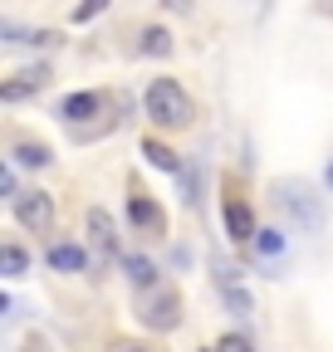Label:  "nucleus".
Here are the masks:
<instances>
[{"instance_id":"obj_1","label":"nucleus","mask_w":333,"mask_h":352,"mask_svg":"<svg viewBox=\"0 0 333 352\" xmlns=\"http://www.w3.org/2000/svg\"><path fill=\"white\" fill-rule=\"evenodd\" d=\"M142 103H147V118L157 127H186L191 122V98H186V88L177 78H152Z\"/></svg>"},{"instance_id":"obj_2","label":"nucleus","mask_w":333,"mask_h":352,"mask_svg":"<svg viewBox=\"0 0 333 352\" xmlns=\"http://www.w3.org/2000/svg\"><path fill=\"white\" fill-rule=\"evenodd\" d=\"M15 220H20L25 230L45 235V230L54 226V201H50L45 191H25V196H15Z\"/></svg>"},{"instance_id":"obj_3","label":"nucleus","mask_w":333,"mask_h":352,"mask_svg":"<svg viewBox=\"0 0 333 352\" xmlns=\"http://www.w3.org/2000/svg\"><path fill=\"white\" fill-rule=\"evenodd\" d=\"M45 83H50V74H45V69H20L15 78L0 83V98H6V103H25V98H30V94H39Z\"/></svg>"},{"instance_id":"obj_4","label":"nucleus","mask_w":333,"mask_h":352,"mask_svg":"<svg viewBox=\"0 0 333 352\" xmlns=\"http://www.w3.org/2000/svg\"><path fill=\"white\" fill-rule=\"evenodd\" d=\"M142 323L147 328H177V294L157 289V298H142Z\"/></svg>"},{"instance_id":"obj_5","label":"nucleus","mask_w":333,"mask_h":352,"mask_svg":"<svg viewBox=\"0 0 333 352\" xmlns=\"http://www.w3.org/2000/svg\"><path fill=\"white\" fill-rule=\"evenodd\" d=\"M89 240L98 250V259H118V230L108 210H89Z\"/></svg>"},{"instance_id":"obj_6","label":"nucleus","mask_w":333,"mask_h":352,"mask_svg":"<svg viewBox=\"0 0 333 352\" xmlns=\"http://www.w3.org/2000/svg\"><path fill=\"white\" fill-rule=\"evenodd\" d=\"M226 235L235 240V245H250L255 240V215H250V206L245 201H226Z\"/></svg>"},{"instance_id":"obj_7","label":"nucleus","mask_w":333,"mask_h":352,"mask_svg":"<svg viewBox=\"0 0 333 352\" xmlns=\"http://www.w3.org/2000/svg\"><path fill=\"white\" fill-rule=\"evenodd\" d=\"M50 264L64 270V274H83L89 270V250L74 245V240H59V245H50Z\"/></svg>"},{"instance_id":"obj_8","label":"nucleus","mask_w":333,"mask_h":352,"mask_svg":"<svg viewBox=\"0 0 333 352\" xmlns=\"http://www.w3.org/2000/svg\"><path fill=\"white\" fill-rule=\"evenodd\" d=\"M103 108V98L98 94H69L64 103H59V118H69V122H83V118H94Z\"/></svg>"},{"instance_id":"obj_9","label":"nucleus","mask_w":333,"mask_h":352,"mask_svg":"<svg viewBox=\"0 0 333 352\" xmlns=\"http://www.w3.org/2000/svg\"><path fill=\"white\" fill-rule=\"evenodd\" d=\"M128 220H133V226H138V230H157V226H162V210H157L152 201H142V196H133V201H128Z\"/></svg>"},{"instance_id":"obj_10","label":"nucleus","mask_w":333,"mask_h":352,"mask_svg":"<svg viewBox=\"0 0 333 352\" xmlns=\"http://www.w3.org/2000/svg\"><path fill=\"white\" fill-rule=\"evenodd\" d=\"M142 157L157 166V171H182V162H177V152L172 147H166V142H157V138H147L142 142Z\"/></svg>"},{"instance_id":"obj_11","label":"nucleus","mask_w":333,"mask_h":352,"mask_svg":"<svg viewBox=\"0 0 333 352\" xmlns=\"http://www.w3.org/2000/svg\"><path fill=\"white\" fill-rule=\"evenodd\" d=\"M122 270H128V279H133L138 289H147V284L157 279V270H152V259H142V254H128V259H122Z\"/></svg>"},{"instance_id":"obj_12","label":"nucleus","mask_w":333,"mask_h":352,"mask_svg":"<svg viewBox=\"0 0 333 352\" xmlns=\"http://www.w3.org/2000/svg\"><path fill=\"white\" fill-rule=\"evenodd\" d=\"M250 245H255L260 259H279V254H284V235H279V230H255V240H250Z\"/></svg>"},{"instance_id":"obj_13","label":"nucleus","mask_w":333,"mask_h":352,"mask_svg":"<svg viewBox=\"0 0 333 352\" xmlns=\"http://www.w3.org/2000/svg\"><path fill=\"white\" fill-rule=\"evenodd\" d=\"M142 54H172V34L166 30H142Z\"/></svg>"},{"instance_id":"obj_14","label":"nucleus","mask_w":333,"mask_h":352,"mask_svg":"<svg viewBox=\"0 0 333 352\" xmlns=\"http://www.w3.org/2000/svg\"><path fill=\"white\" fill-rule=\"evenodd\" d=\"M15 162H20V166H45V162H50V147H34V142H20V147H15Z\"/></svg>"},{"instance_id":"obj_15","label":"nucleus","mask_w":333,"mask_h":352,"mask_svg":"<svg viewBox=\"0 0 333 352\" xmlns=\"http://www.w3.org/2000/svg\"><path fill=\"white\" fill-rule=\"evenodd\" d=\"M0 264H6V274H10V279H20L30 259H25V250H20V245H6V254H0Z\"/></svg>"},{"instance_id":"obj_16","label":"nucleus","mask_w":333,"mask_h":352,"mask_svg":"<svg viewBox=\"0 0 333 352\" xmlns=\"http://www.w3.org/2000/svg\"><path fill=\"white\" fill-rule=\"evenodd\" d=\"M103 10H108V0H83V6L74 10V20L83 25V20H94V15H103Z\"/></svg>"},{"instance_id":"obj_17","label":"nucleus","mask_w":333,"mask_h":352,"mask_svg":"<svg viewBox=\"0 0 333 352\" xmlns=\"http://www.w3.org/2000/svg\"><path fill=\"white\" fill-rule=\"evenodd\" d=\"M216 352H255V347H250V338H235V333H226V338L216 342Z\"/></svg>"},{"instance_id":"obj_18","label":"nucleus","mask_w":333,"mask_h":352,"mask_svg":"<svg viewBox=\"0 0 333 352\" xmlns=\"http://www.w3.org/2000/svg\"><path fill=\"white\" fill-rule=\"evenodd\" d=\"M0 196L15 201V166H0Z\"/></svg>"},{"instance_id":"obj_19","label":"nucleus","mask_w":333,"mask_h":352,"mask_svg":"<svg viewBox=\"0 0 333 352\" xmlns=\"http://www.w3.org/2000/svg\"><path fill=\"white\" fill-rule=\"evenodd\" d=\"M328 191H333V162H328Z\"/></svg>"},{"instance_id":"obj_20","label":"nucleus","mask_w":333,"mask_h":352,"mask_svg":"<svg viewBox=\"0 0 333 352\" xmlns=\"http://www.w3.org/2000/svg\"><path fill=\"white\" fill-rule=\"evenodd\" d=\"M122 352H142V347H122Z\"/></svg>"},{"instance_id":"obj_21","label":"nucleus","mask_w":333,"mask_h":352,"mask_svg":"<svg viewBox=\"0 0 333 352\" xmlns=\"http://www.w3.org/2000/svg\"><path fill=\"white\" fill-rule=\"evenodd\" d=\"M211 352H216V347H211Z\"/></svg>"}]
</instances>
